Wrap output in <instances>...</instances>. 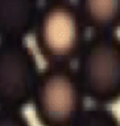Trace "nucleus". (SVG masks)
Masks as SVG:
<instances>
[{
	"label": "nucleus",
	"mask_w": 120,
	"mask_h": 126,
	"mask_svg": "<svg viewBox=\"0 0 120 126\" xmlns=\"http://www.w3.org/2000/svg\"><path fill=\"white\" fill-rule=\"evenodd\" d=\"M76 74L85 96L98 104L120 100V38L93 34L77 59Z\"/></svg>",
	"instance_id": "nucleus-3"
},
{
	"label": "nucleus",
	"mask_w": 120,
	"mask_h": 126,
	"mask_svg": "<svg viewBox=\"0 0 120 126\" xmlns=\"http://www.w3.org/2000/svg\"><path fill=\"white\" fill-rule=\"evenodd\" d=\"M39 10L34 0H0V41L23 42L34 31Z\"/></svg>",
	"instance_id": "nucleus-5"
},
{
	"label": "nucleus",
	"mask_w": 120,
	"mask_h": 126,
	"mask_svg": "<svg viewBox=\"0 0 120 126\" xmlns=\"http://www.w3.org/2000/svg\"><path fill=\"white\" fill-rule=\"evenodd\" d=\"M85 31L77 6L65 0L46 1L34 27L35 44L50 65H70L83 50Z\"/></svg>",
	"instance_id": "nucleus-1"
},
{
	"label": "nucleus",
	"mask_w": 120,
	"mask_h": 126,
	"mask_svg": "<svg viewBox=\"0 0 120 126\" xmlns=\"http://www.w3.org/2000/svg\"><path fill=\"white\" fill-rule=\"evenodd\" d=\"M77 9L85 28L94 34L114 33L120 27V0H83Z\"/></svg>",
	"instance_id": "nucleus-6"
},
{
	"label": "nucleus",
	"mask_w": 120,
	"mask_h": 126,
	"mask_svg": "<svg viewBox=\"0 0 120 126\" xmlns=\"http://www.w3.org/2000/svg\"><path fill=\"white\" fill-rule=\"evenodd\" d=\"M73 126H120V123L111 111L101 106H92L82 112Z\"/></svg>",
	"instance_id": "nucleus-7"
},
{
	"label": "nucleus",
	"mask_w": 120,
	"mask_h": 126,
	"mask_svg": "<svg viewBox=\"0 0 120 126\" xmlns=\"http://www.w3.org/2000/svg\"><path fill=\"white\" fill-rule=\"evenodd\" d=\"M0 126H31L19 110L0 109Z\"/></svg>",
	"instance_id": "nucleus-8"
},
{
	"label": "nucleus",
	"mask_w": 120,
	"mask_h": 126,
	"mask_svg": "<svg viewBox=\"0 0 120 126\" xmlns=\"http://www.w3.org/2000/svg\"><path fill=\"white\" fill-rule=\"evenodd\" d=\"M85 94L71 65H50L39 73L32 101L42 126H73L84 111Z\"/></svg>",
	"instance_id": "nucleus-2"
},
{
	"label": "nucleus",
	"mask_w": 120,
	"mask_h": 126,
	"mask_svg": "<svg viewBox=\"0 0 120 126\" xmlns=\"http://www.w3.org/2000/svg\"><path fill=\"white\" fill-rule=\"evenodd\" d=\"M39 73L36 59L28 46L0 41V109L20 111L28 105Z\"/></svg>",
	"instance_id": "nucleus-4"
}]
</instances>
